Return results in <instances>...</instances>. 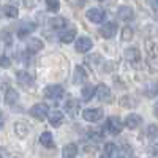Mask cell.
I'll list each match as a JSON object with an SVG mask.
<instances>
[{"label": "cell", "mask_w": 158, "mask_h": 158, "mask_svg": "<svg viewBox=\"0 0 158 158\" xmlns=\"http://www.w3.org/2000/svg\"><path fill=\"white\" fill-rule=\"evenodd\" d=\"M122 128H123V123H122V120L118 117H115V115H112V117H109L108 120H106V131L109 135H118V133H122Z\"/></svg>", "instance_id": "cell-1"}, {"label": "cell", "mask_w": 158, "mask_h": 158, "mask_svg": "<svg viewBox=\"0 0 158 158\" xmlns=\"http://www.w3.org/2000/svg\"><path fill=\"white\" fill-rule=\"evenodd\" d=\"M48 114H49V108L44 103H36L30 108V115L38 118V120H44V118L48 117Z\"/></svg>", "instance_id": "cell-2"}, {"label": "cell", "mask_w": 158, "mask_h": 158, "mask_svg": "<svg viewBox=\"0 0 158 158\" xmlns=\"http://www.w3.org/2000/svg\"><path fill=\"white\" fill-rule=\"evenodd\" d=\"M85 18L94 24H101L104 19H106V13H104V10H101V8H90L85 13Z\"/></svg>", "instance_id": "cell-3"}, {"label": "cell", "mask_w": 158, "mask_h": 158, "mask_svg": "<svg viewBox=\"0 0 158 158\" xmlns=\"http://www.w3.org/2000/svg\"><path fill=\"white\" fill-rule=\"evenodd\" d=\"M95 95L100 101L103 103H111L112 101V94H111V89L106 84H100L98 87H95Z\"/></svg>", "instance_id": "cell-4"}, {"label": "cell", "mask_w": 158, "mask_h": 158, "mask_svg": "<svg viewBox=\"0 0 158 158\" xmlns=\"http://www.w3.org/2000/svg\"><path fill=\"white\" fill-rule=\"evenodd\" d=\"M16 79H18L19 87L24 89V90H29V89L33 87V77H32V74H29L27 71H19V73L16 74Z\"/></svg>", "instance_id": "cell-5"}, {"label": "cell", "mask_w": 158, "mask_h": 158, "mask_svg": "<svg viewBox=\"0 0 158 158\" xmlns=\"http://www.w3.org/2000/svg\"><path fill=\"white\" fill-rule=\"evenodd\" d=\"M82 117H84V120L95 123V122H98V120L103 118V111L98 109V108H87V109H84Z\"/></svg>", "instance_id": "cell-6"}, {"label": "cell", "mask_w": 158, "mask_h": 158, "mask_svg": "<svg viewBox=\"0 0 158 158\" xmlns=\"http://www.w3.org/2000/svg\"><path fill=\"white\" fill-rule=\"evenodd\" d=\"M62 95H63V87L59 84H52V85H48L44 89V97L49 100H57Z\"/></svg>", "instance_id": "cell-7"}, {"label": "cell", "mask_w": 158, "mask_h": 158, "mask_svg": "<svg viewBox=\"0 0 158 158\" xmlns=\"http://www.w3.org/2000/svg\"><path fill=\"white\" fill-rule=\"evenodd\" d=\"M92 46H94V43H92V40L89 36H81V38H77L76 40V51L77 52H81V54H84V52H89L92 49Z\"/></svg>", "instance_id": "cell-8"}, {"label": "cell", "mask_w": 158, "mask_h": 158, "mask_svg": "<svg viewBox=\"0 0 158 158\" xmlns=\"http://www.w3.org/2000/svg\"><path fill=\"white\" fill-rule=\"evenodd\" d=\"M146 54L152 63L158 65V44L155 41H146Z\"/></svg>", "instance_id": "cell-9"}, {"label": "cell", "mask_w": 158, "mask_h": 158, "mask_svg": "<svg viewBox=\"0 0 158 158\" xmlns=\"http://www.w3.org/2000/svg\"><path fill=\"white\" fill-rule=\"evenodd\" d=\"M115 32H117V24L115 22H104L100 29V35L106 40L112 38L115 35Z\"/></svg>", "instance_id": "cell-10"}, {"label": "cell", "mask_w": 158, "mask_h": 158, "mask_svg": "<svg viewBox=\"0 0 158 158\" xmlns=\"http://www.w3.org/2000/svg\"><path fill=\"white\" fill-rule=\"evenodd\" d=\"M142 123V117L139 114H128L125 117V127L128 130H136Z\"/></svg>", "instance_id": "cell-11"}, {"label": "cell", "mask_w": 158, "mask_h": 158, "mask_svg": "<svg viewBox=\"0 0 158 158\" xmlns=\"http://www.w3.org/2000/svg\"><path fill=\"white\" fill-rule=\"evenodd\" d=\"M117 18L120 19V21H131L135 18V11H133V8H130V6H120L118 8V11H117Z\"/></svg>", "instance_id": "cell-12"}, {"label": "cell", "mask_w": 158, "mask_h": 158, "mask_svg": "<svg viewBox=\"0 0 158 158\" xmlns=\"http://www.w3.org/2000/svg\"><path fill=\"white\" fill-rule=\"evenodd\" d=\"M144 95L147 98H155L158 95V81H150L144 85Z\"/></svg>", "instance_id": "cell-13"}, {"label": "cell", "mask_w": 158, "mask_h": 158, "mask_svg": "<svg viewBox=\"0 0 158 158\" xmlns=\"http://www.w3.org/2000/svg\"><path fill=\"white\" fill-rule=\"evenodd\" d=\"M44 48V43L41 41L40 38H32L27 41V51L32 52V54H35V52H40Z\"/></svg>", "instance_id": "cell-14"}, {"label": "cell", "mask_w": 158, "mask_h": 158, "mask_svg": "<svg viewBox=\"0 0 158 158\" xmlns=\"http://www.w3.org/2000/svg\"><path fill=\"white\" fill-rule=\"evenodd\" d=\"M73 81H74V84H82V82L87 81V71H85L84 67H76L74 68Z\"/></svg>", "instance_id": "cell-15"}, {"label": "cell", "mask_w": 158, "mask_h": 158, "mask_svg": "<svg viewBox=\"0 0 158 158\" xmlns=\"http://www.w3.org/2000/svg\"><path fill=\"white\" fill-rule=\"evenodd\" d=\"M65 112L71 117H76L79 112V101L77 100H68L65 103Z\"/></svg>", "instance_id": "cell-16"}, {"label": "cell", "mask_w": 158, "mask_h": 158, "mask_svg": "<svg viewBox=\"0 0 158 158\" xmlns=\"http://www.w3.org/2000/svg\"><path fill=\"white\" fill-rule=\"evenodd\" d=\"M123 56H125V59H127L128 62H133V63H136V62L141 60V52H139L138 48H128V49L125 51Z\"/></svg>", "instance_id": "cell-17"}, {"label": "cell", "mask_w": 158, "mask_h": 158, "mask_svg": "<svg viewBox=\"0 0 158 158\" xmlns=\"http://www.w3.org/2000/svg\"><path fill=\"white\" fill-rule=\"evenodd\" d=\"M76 155H77V146L74 142L67 144V146L63 147V150H62V156L63 158H76Z\"/></svg>", "instance_id": "cell-18"}, {"label": "cell", "mask_w": 158, "mask_h": 158, "mask_svg": "<svg viewBox=\"0 0 158 158\" xmlns=\"http://www.w3.org/2000/svg\"><path fill=\"white\" fill-rule=\"evenodd\" d=\"M33 30H35V24L33 22H24L18 29V36L19 38H25L27 35H30Z\"/></svg>", "instance_id": "cell-19"}, {"label": "cell", "mask_w": 158, "mask_h": 158, "mask_svg": "<svg viewBox=\"0 0 158 158\" xmlns=\"http://www.w3.org/2000/svg\"><path fill=\"white\" fill-rule=\"evenodd\" d=\"M49 123L54 127V128L60 127V125L63 123V114H62L60 111H52V112L49 114Z\"/></svg>", "instance_id": "cell-20"}, {"label": "cell", "mask_w": 158, "mask_h": 158, "mask_svg": "<svg viewBox=\"0 0 158 158\" xmlns=\"http://www.w3.org/2000/svg\"><path fill=\"white\" fill-rule=\"evenodd\" d=\"M67 24H68V21L65 19V18H62V16L52 18V19L49 21V25H51L52 29H56V30H63L65 27H67Z\"/></svg>", "instance_id": "cell-21"}, {"label": "cell", "mask_w": 158, "mask_h": 158, "mask_svg": "<svg viewBox=\"0 0 158 158\" xmlns=\"http://www.w3.org/2000/svg\"><path fill=\"white\" fill-rule=\"evenodd\" d=\"M40 144L44 146L46 149L54 147V139H52V135L49 133V131H43V133L40 135Z\"/></svg>", "instance_id": "cell-22"}, {"label": "cell", "mask_w": 158, "mask_h": 158, "mask_svg": "<svg viewBox=\"0 0 158 158\" xmlns=\"http://www.w3.org/2000/svg\"><path fill=\"white\" fill-rule=\"evenodd\" d=\"M19 100V94L15 90V89H8L6 90V94H5V103L10 104V106H13L15 103H18Z\"/></svg>", "instance_id": "cell-23"}, {"label": "cell", "mask_w": 158, "mask_h": 158, "mask_svg": "<svg viewBox=\"0 0 158 158\" xmlns=\"http://www.w3.org/2000/svg\"><path fill=\"white\" fill-rule=\"evenodd\" d=\"M2 15L6 16V18H18L19 15V10L18 6H13V5H5L2 8Z\"/></svg>", "instance_id": "cell-24"}, {"label": "cell", "mask_w": 158, "mask_h": 158, "mask_svg": "<svg viewBox=\"0 0 158 158\" xmlns=\"http://www.w3.org/2000/svg\"><path fill=\"white\" fill-rule=\"evenodd\" d=\"M81 95H82V100L84 101H90L95 95V87L94 85H85L82 90H81Z\"/></svg>", "instance_id": "cell-25"}, {"label": "cell", "mask_w": 158, "mask_h": 158, "mask_svg": "<svg viewBox=\"0 0 158 158\" xmlns=\"http://www.w3.org/2000/svg\"><path fill=\"white\" fill-rule=\"evenodd\" d=\"M133 36H135V30H133V27H130V25H125V27L122 29V32H120L122 41H130V40H133Z\"/></svg>", "instance_id": "cell-26"}, {"label": "cell", "mask_w": 158, "mask_h": 158, "mask_svg": "<svg viewBox=\"0 0 158 158\" xmlns=\"http://www.w3.org/2000/svg\"><path fill=\"white\" fill-rule=\"evenodd\" d=\"M74 38H76V30L74 29H70L67 32H62L60 33V41L62 43H71Z\"/></svg>", "instance_id": "cell-27"}, {"label": "cell", "mask_w": 158, "mask_h": 158, "mask_svg": "<svg viewBox=\"0 0 158 158\" xmlns=\"http://www.w3.org/2000/svg\"><path fill=\"white\" fill-rule=\"evenodd\" d=\"M15 131L18 133L19 138H25L29 135V128H27V125H24V123H16L15 125Z\"/></svg>", "instance_id": "cell-28"}, {"label": "cell", "mask_w": 158, "mask_h": 158, "mask_svg": "<svg viewBox=\"0 0 158 158\" xmlns=\"http://www.w3.org/2000/svg\"><path fill=\"white\" fill-rule=\"evenodd\" d=\"M46 8L51 13H57L60 10V2L59 0H46Z\"/></svg>", "instance_id": "cell-29"}, {"label": "cell", "mask_w": 158, "mask_h": 158, "mask_svg": "<svg viewBox=\"0 0 158 158\" xmlns=\"http://www.w3.org/2000/svg\"><path fill=\"white\" fill-rule=\"evenodd\" d=\"M158 136V127L156 125H149L147 127V138L149 139H155Z\"/></svg>", "instance_id": "cell-30"}, {"label": "cell", "mask_w": 158, "mask_h": 158, "mask_svg": "<svg viewBox=\"0 0 158 158\" xmlns=\"http://www.w3.org/2000/svg\"><path fill=\"white\" fill-rule=\"evenodd\" d=\"M120 104H122V106H135V104H136V100L130 98V97H123V98L120 100Z\"/></svg>", "instance_id": "cell-31"}, {"label": "cell", "mask_w": 158, "mask_h": 158, "mask_svg": "<svg viewBox=\"0 0 158 158\" xmlns=\"http://www.w3.org/2000/svg\"><path fill=\"white\" fill-rule=\"evenodd\" d=\"M89 138H92V139H95V141H100V139L103 138V135L100 133L98 130H90V131H89Z\"/></svg>", "instance_id": "cell-32"}, {"label": "cell", "mask_w": 158, "mask_h": 158, "mask_svg": "<svg viewBox=\"0 0 158 158\" xmlns=\"http://www.w3.org/2000/svg\"><path fill=\"white\" fill-rule=\"evenodd\" d=\"M10 65H11V60L6 56H0V67H2V68H8Z\"/></svg>", "instance_id": "cell-33"}, {"label": "cell", "mask_w": 158, "mask_h": 158, "mask_svg": "<svg viewBox=\"0 0 158 158\" xmlns=\"http://www.w3.org/2000/svg\"><path fill=\"white\" fill-rule=\"evenodd\" d=\"M149 3L153 10H158V0H149Z\"/></svg>", "instance_id": "cell-34"}, {"label": "cell", "mask_w": 158, "mask_h": 158, "mask_svg": "<svg viewBox=\"0 0 158 158\" xmlns=\"http://www.w3.org/2000/svg\"><path fill=\"white\" fill-rule=\"evenodd\" d=\"M153 115L158 117V101L155 103V106H153Z\"/></svg>", "instance_id": "cell-35"}, {"label": "cell", "mask_w": 158, "mask_h": 158, "mask_svg": "<svg viewBox=\"0 0 158 158\" xmlns=\"http://www.w3.org/2000/svg\"><path fill=\"white\" fill-rule=\"evenodd\" d=\"M2 128H3V120H0V131H2Z\"/></svg>", "instance_id": "cell-36"}, {"label": "cell", "mask_w": 158, "mask_h": 158, "mask_svg": "<svg viewBox=\"0 0 158 158\" xmlns=\"http://www.w3.org/2000/svg\"><path fill=\"white\" fill-rule=\"evenodd\" d=\"M100 158H108V156H106V155H101V156H100Z\"/></svg>", "instance_id": "cell-37"}, {"label": "cell", "mask_w": 158, "mask_h": 158, "mask_svg": "<svg viewBox=\"0 0 158 158\" xmlns=\"http://www.w3.org/2000/svg\"><path fill=\"white\" fill-rule=\"evenodd\" d=\"M156 158H158V156H156Z\"/></svg>", "instance_id": "cell-38"}]
</instances>
